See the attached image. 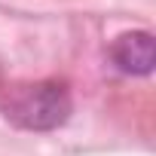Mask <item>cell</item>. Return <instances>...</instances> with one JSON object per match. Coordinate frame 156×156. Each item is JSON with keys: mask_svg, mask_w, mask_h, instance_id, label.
I'll return each instance as SVG.
<instances>
[{"mask_svg": "<svg viewBox=\"0 0 156 156\" xmlns=\"http://www.w3.org/2000/svg\"><path fill=\"white\" fill-rule=\"evenodd\" d=\"M9 116L34 132H49L67 122L70 116V95L64 86L58 83H37L22 89L12 104H9Z\"/></svg>", "mask_w": 156, "mask_h": 156, "instance_id": "obj_1", "label": "cell"}, {"mask_svg": "<svg viewBox=\"0 0 156 156\" xmlns=\"http://www.w3.org/2000/svg\"><path fill=\"white\" fill-rule=\"evenodd\" d=\"M110 55H113V64H116L119 70L144 76V73L153 70V61H156V55H153V37H150L147 31L122 34V37L113 43Z\"/></svg>", "mask_w": 156, "mask_h": 156, "instance_id": "obj_2", "label": "cell"}]
</instances>
